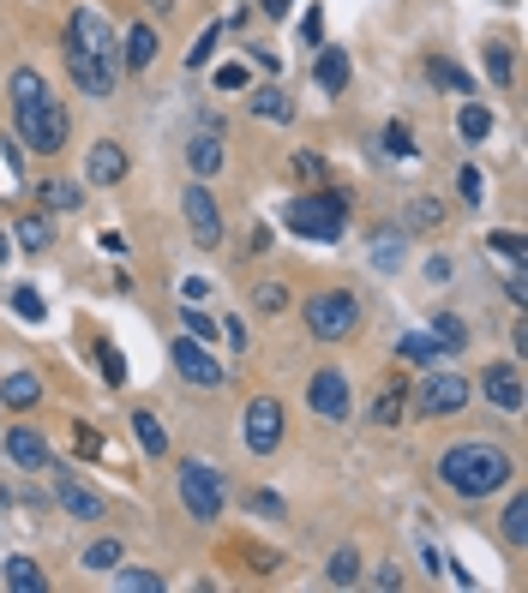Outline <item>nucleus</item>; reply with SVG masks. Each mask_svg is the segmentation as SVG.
I'll return each mask as SVG.
<instances>
[{
  "label": "nucleus",
  "mask_w": 528,
  "mask_h": 593,
  "mask_svg": "<svg viewBox=\"0 0 528 593\" xmlns=\"http://www.w3.org/2000/svg\"><path fill=\"white\" fill-rule=\"evenodd\" d=\"M457 198L468 204V211H480V204H487V174H480V168H463V174H457Z\"/></svg>",
  "instance_id": "42"
},
{
  "label": "nucleus",
  "mask_w": 528,
  "mask_h": 593,
  "mask_svg": "<svg viewBox=\"0 0 528 593\" xmlns=\"http://www.w3.org/2000/svg\"><path fill=\"white\" fill-rule=\"evenodd\" d=\"M174 498H181L186 522H199V528L223 522V510H229V480H223V468H216V462H199V456H186V462L174 468Z\"/></svg>",
  "instance_id": "5"
},
{
  "label": "nucleus",
  "mask_w": 528,
  "mask_h": 593,
  "mask_svg": "<svg viewBox=\"0 0 528 593\" xmlns=\"http://www.w3.org/2000/svg\"><path fill=\"white\" fill-rule=\"evenodd\" d=\"M510 348H517V360H522V348H528V324H522V318L510 324Z\"/></svg>",
  "instance_id": "56"
},
{
  "label": "nucleus",
  "mask_w": 528,
  "mask_h": 593,
  "mask_svg": "<svg viewBox=\"0 0 528 593\" xmlns=\"http://www.w3.org/2000/svg\"><path fill=\"white\" fill-rule=\"evenodd\" d=\"M61 49H79V54H91V61L121 67V37H114V24H109V12H102V7H72L67 12Z\"/></svg>",
  "instance_id": "7"
},
{
  "label": "nucleus",
  "mask_w": 528,
  "mask_h": 593,
  "mask_svg": "<svg viewBox=\"0 0 528 593\" xmlns=\"http://www.w3.org/2000/svg\"><path fill=\"white\" fill-rule=\"evenodd\" d=\"M378 144H385V156H415V132H408L403 121H390L385 132H378Z\"/></svg>",
  "instance_id": "45"
},
{
  "label": "nucleus",
  "mask_w": 528,
  "mask_h": 593,
  "mask_svg": "<svg viewBox=\"0 0 528 593\" xmlns=\"http://www.w3.org/2000/svg\"><path fill=\"white\" fill-rule=\"evenodd\" d=\"M186 174H193V181L223 174V139H216V121H204L193 139H186Z\"/></svg>",
  "instance_id": "21"
},
{
  "label": "nucleus",
  "mask_w": 528,
  "mask_h": 593,
  "mask_svg": "<svg viewBox=\"0 0 528 593\" xmlns=\"http://www.w3.org/2000/svg\"><path fill=\"white\" fill-rule=\"evenodd\" d=\"M408 575H403V563H378L373 575H361V587H373V593H396Z\"/></svg>",
  "instance_id": "47"
},
{
  "label": "nucleus",
  "mask_w": 528,
  "mask_h": 593,
  "mask_svg": "<svg viewBox=\"0 0 528 593\" xmlns=\"http://www.w3.org/2000/svg\"><path fill=\"white\" fill-rule=\"evenodd\" d=\"M487 79L498 84V91L517 84V49H510V37H487Z\"/></svg>",
  "instance_id": "34"
},
{
  "label": "nucleus",
  "mask_w": 528,
  "mask_h": 593,
  "mask_svg": "<svg viewBox=\"0 0 528 593\" xmlns=\"http://www.w3.org/2000/svg\"><path fill=\"white\" fill-rule=\"evenodd\" d=\"M72 443H79V456H102V438H97V432H91V426H84V420L72 426Z\"/></svg>",
  "instance_id": "52"
},
{
  "label": "nucleus",
  "mask_w": 528,
  "mask_h": 593,
  "mask_svg": "<svg viewBox=\"0 0 528 593\" xmlns=\"http://www.w3.org/2000/svg\"><path fill=\"white\" fill-rule=\"evenodd\" d=\"M427 336H433L438 360H450V354H463L468 342H475V330H468V318H463V313H438V318L427 324Z\"/></svg>",
  "instance_id": "26"
},
{
  "label": "nucleus",
  "mask_w": 528,
  "mask_h": 593,
  "mask_svg": "<svg viewBox=\"0 0 528 593\" xmlns=\"http://www.w3.org/2000/svg\"><path fill=\"white\" fill-rule=\"evenodd\" d=\"M121 558H126V545L114 540V533H102V540H91V545H84V558H79V563H84L91 575H109Z\"/></svg>",
  "instance_id": "36"
},
{
  "label": "nucleus",
  "mask_w": 528,
  "mask_h": 593,
  "mask_svg": "<svg viewBox=\"0 0 528 593\" xmlns=\"http://www.w3.org/2000/svg\"><path fill=\"white\" fill-rule=\"evenodd\" d=\"M348 79H355V61H348V49H336V42H318V61H313V84L325 96H343Z\"/></svg>",
  "instance_id": "22"
},
{
  "label": "nucleus",
  "mask_w": 528,
  "mask_h": 593,
  "mask_svg": "<svg viewBox=\"0 0 528 593\" xmlns=\"http://www.w3.org/2000/svg\"><path fill=\"white\" fill-rule=\"evenodd\" d=\"M0 582H7L12 593H49V575H42V563L24 558V552H12L7 563H0Z\"/></svg>",
  "instance_id": "28"
},
{
  "label": "nucleus",
  "mask_w": 528,
  "mask_h": 593,
  "mask_svg": "<svg viewBox=\"0 0 528 593\" xmlns=\"http://www.w3.org/2000/svg\"><path fill=\"white\" fill-rule=\"evenodd\" d=\"M204 300H211V282H181V306H204Z\"/></svg>",
  "instance_id": "53"
},
{
  "label": "nucleus",
  "mask_w": 528,
  "mask_h": 593,
  "mask_svg": "<svg viewBox=\"0 0 528 593\" xmlns=\"http://www.w3.org/2000/svg\"><path fill=\"white\" fill-rule=\"evenodd\" d=\"M301 42H306V49H318V42H325V12H318V7H306V19H301Z\"/></svg>",
  "instance_id": "48"
},
{
  "label": "nucleus",
  "mask_w": 528,
  "mask_h": 593,
  "mask_svg": "<svg viewBox=\"0 0 528 593\" xmlns=\"http://www.w3.org/2000/svg\"><path fill=\"white\" fill-rule=\"evenodd\" d=\"M403 228L408 234H445L450 228V204L433 198V192H415V198L403 204Z\"/></svg>",
  "instance_id": "23"
},
{
  "label": "nucleus",
  "mask_w": 528,
  "mask_h": 593,
  "mask_svg": "<svg viewBox=\"0 0 528 593\" xmlns=\"http://www.w3.org/2000/svg\"><path fill=\"white\" fill-rule=\"evenodd\" d=\"M271 241H276V234H271V228H264V222H258V228L246 234V252H271Z\"/></svg>",
  "instance_id": "55"
},
{
  "label": "nucleus",
  "mask_w": 528,
  "mask_h": 593,
  "mask_svg": "<svg viewBox=\"0 0 528 593\" xmlns=\"http://www.w3.org/2000/svg\"><path fill=\"white\" fill-rule=\"evenodd\" d=\"M109 582L121 587V593H163V587H169L163 570H151V563H126V558L109 570Z\"/></svg>",
  "instance_id": "30"
},
{
  "label": "nucleus",
  "mask_w": 528,
  "mask_h": 593,
  "mask_svg": "<svg viewBox=\"0 0 528 593\" xmlns=\"http://www.w3.org/2000/svg\"><path fill=\"white\" fill-rule=\"evenodd\" d=\"M468 402H475V378L450 372V366H427V372L408 384V408H415V420H457Z\"/></svg>",
  "instance_id": "6"
},
{
  "label": "nucleus",
  "mask_w": 528,
  "mask_h": 593,
  "mask_svg": "<svg viewBox=\"0 0 528 593\" xmlns=\"http://www.w3.org/2000/svg\"><path fill=\"white\" fill-rule=\"evenodd\" d=\"M306 408L325 426H343L348 413H355V384H348L343 366H313V372H306Z\"/></svg>",
  "instance_id": "9"
},
{
  "label": "nucleus",
  "mask_w": 528,
  "mask_h": 593,
  "mask_svg": "<svg viewBox=\"0 0 528 593\" xmlns=\"http://www.w3.org/2000/svg\"><path fill=\"white\" fill-rule=\"evenodd\" d=\"M480 396L498 408V413H522L528 408V384H522V360H493L480 372Z\"/></svg>",
  "instance_id": "14"
},
{
  "label": "nucleus",
  "mask_w": 528,
  "mask_h": 593,
  "mask_svg": "<svg viewBox=\"0 0 528 593\" xmlns=\"http://www.w3.org/2000/svg\"><path fill=\"white\" fill-rule=\"evenodd\" d=\"M450 276H457V264H450L445 252H433V258H427V282H433V288H445Z\"/></svg>",
  "instance_id": "51"
},
{
  "label": "nucleus",
  "mask_w": 528,
  "mask_h": 593,
  "mask_svg": "<svg viewBox=\"0 0 528 593\" xmlns=\"http://www.w3.org/2000/svg\"><path fill=\"white\" fill-rule=\"evenodd\" d=\"M12 313H19L24 324H42V318H49V306H42L37 288H12Z\"/></svg>",
  "instance_id": "46"
},
{
  "label": "nucleus",
  "mask_w": 528,
  "mask_h": 593,
  "mask_svg": "<svg viewBox=\"0 0 528 593\" xmlns=\"http://www.w3.org/2000/svg\"><path fill=\"white\" fill-rule=\"evenodd\" d=\"M408 384H415V372H385V390L373 396V408H366V426H378V432H390V426H403L408 413Z\"/></svg>",
  "instance_id": "18"
},
{
  "label": "nucleus",
  "mask_w": 528,
  "mask_h": 593,
  "mask_svg": "<svg viewBox=\"0 0 528 593\" xmlns=\"http://www.w3.org/2000/svg\"><path fill=\"white\" fill-rule=\"evenodd\" d=\"M12 252H19V246H12V241H7V228H0V264H7Z\"/></svg>",
  "instance_id": "57"
},
{
  "label": "nucleus",
  "mask_w": 528,
  "mask_h": 593,
  "mask_svg": "<svg viewBox=\"0 0 528 593\" xmlns=\"http://www.w3.org/2000/svg\"><path fill=\"white\" fill-rule=\"evenodd\" d=\"M246 515H264V522H288V503L276 492H246Z\"/></svg>",
  "instance_id": "43"
},
{
  "label": "nucleus",
  "mask_w": 528,
  "mask_h": 593,
  "mask_svg": "<svg viewBox=\"0 0 528 593\" xmlns=\"http://www.w3.org/2000/svg\"><path fill=\"white\" fill-rule=\"evenodd\" d=\"M505 492H510V498H505V515H498V540H505L510 558H522V552H528V492H522L517 480H510Z\"/></svg>",
  "instance_id": "20"
},
{
  "label": "nucleus",
  "mask_w": 528,
  "mask_h": 593,
  "mask_svg": "<svg viewBox=\"0 0 528 593\" xmlns=\"http://www.w3.org/2000/svg\"><path fill=\"white\" fill-rule=\"evenodd\" d=\"M181 216H186V234H193L199 252L223 246V211H216V198H211V186H204V181L181 186Z\"/></svg>",
  "instance_id": "12"
},
{
  "label": "nucleus",
  "mask_w": 528,
  "mask_h": 593,
  "mask_svg": "<svg viewBox=\"0 0 528 593\" xmlns=\"http://www.w3.org/2000/svg\"><path fill=\"white\" fill-rule=\"evenodd\" d=\"M156 54H163V31H156L151 19L126 24V37H121V72H132V79H144V72L156 67Z\"/></svg>",
  "instance_id": "16"
},
{
  "label": "nucleus",
  "mask_w": 528,
  "mask_h": 593,
  "mask_svg": "<svg viewBox=\"0 0 528 593\" xmlns=\"http://www.w3.org/2000/svg\"><path fill=\"white\" fill-rule=\"evenodd\" d=\"M258 12H264V19H288V12H295V0H258Z\"/></svg>",
  "instance_id": "54"
},
{
  "label": "nucleus",
  "mask_w": 528,
  "mask_h": 593,
  "mask_svg": "<svg viewBox=\"0 0 528 593\" xmlns=\"http://www.w3.org/2000/svg\"><path fill=\"white\" fill-rule=\"evenodd\" d=\"M361 324H366V306H361L355 288H318V294L301 300V330L313 336V342H325V348L355 342Z\"/></svg>",
  "instance_id": "4"
},
{
  "label": "nucleus",
  "mask_w": 528,
  "mask_h": 593,
  "mask_svg": "<svg viewBox=\"0 0 528 593\" xmlns=\"http://www.w3.org/2000/svg\"><path fill=\"white\" fill-rule=\"evenodd\" d=\"M396 360L420 366V372H427V366H438V348H433V336H427V330H408L403 342H396Z\"/></svg>",
  "instance_id": "37"
},
{
  "label": "nucleus",
  "mask_w": 528,
  "mask_h": 593,
  "mask_svg": "<svg viewBox=\"0 0 528 593\" xmlns=\"http://www.w3.org/2000/svg\"><path fill=\"white\" fill-rule=\"evenodd\" d=\"M169 360H174V378H181L186 390H223V384H229L223 360H216L204 342H193V336H174V342H169Z\"/></svg>",
  "instance_id": "11"
},
{
  "label": "nucleus",
  "mask_w": 528,
  "mask_h": 593,
  "mask_svg": "<svg viewBox=\"0 0 528 593\" xmlns=\"http://www.w3.org/2000/svg\"><path fill=\"white\" fill-rule=\"evenodd\" d=\"M366 258H373V270L396 276V270H403V258H408V234H403V228H378V234H373V252H366Z\"/></svg>",
  "instance_id": "29"
},
{
  "label": "nucleus",
  "mask_w": 528,
  "mask_h": 593,
  "mask_svg": "<svg viewBox=\"0 0 528 593\" xmlns=\"http://www.w3.org/2000/svg\"><path fill=\"white\" fill-rule=\"evenodd\" d=\"M151 12H174V0H151Z\"/></svg>",
  "instance_id": "58"
},
{
  "label": "nucleus",
  "mask_w": 528,
  "mask_h": 593,
  "mask_svg": "<svg viewBox=\"0 0 528 593\" xmlns=\"http://www.w3.org/2000/svg\"><path fill=\"white\" fill-rule=\"evenodd\" d=\"M12 234H19V252H31V258H42V252H54V216L49 211H24L19 222H12Z\"/></svg>",
  "instance_id": "25"
},
{
  "label": "nucleus",
  "mask_w": 528,
  "mask_h": 593,
  "mask_svg": "<svg viewBox=\"0 0 528 593\" xmlns=\"http://www.w3.org/2000/svg\"><path fill=\"white\" fill-rule=\"evenodd\" d=\"M132 438H139V450L151 456V462H163V456H169V426L156 420L151 408H132Z\"/></svg>",
  "instance_id": "31"
},
{
  "label": "nucleus",
  "mask_w": 528,
  "mask_h": 593,
  "mask_svg": "<svg viewBox=\"0 0 528 593\" xmlns=\"http://www.w3.org/2000/svg\"><path fill=\"white\" fill-rule=\"evenodd\" d=\"M283 438H288V413L276 396H253L241 413V443H246V456H276L283 450Z\"/></svg>",
  "instance_id": "10"
},
{
  "label": "nucleus",
  "mask_w": 528,
  "mask_h": 593,
  "mask_svg": "<svg viewBox=\"0 0 528 593\" xmlns=\"http://www.w3.org/2000/svg\"><path fill=\"white\" fill-rule=\"evenodd\" d=\"M132 174V156L121 139H97L91 156H84V186H121Z\"/></svg>",
  "instance_id": "17"
},
{
  "label": "nucleus",
  "mask_w": 528,
  "mask_h": 593,
  "mask_svg": "<svg viewBox=\"0 0 528 593\" xmlns=\"http://www.w3.org/2000/svg\"><path fill=\"white\" fill-rule=\"evenodd\" d=\"M348 216H355V192L336 186L331 174L318 181V192H301V198L283 204V228L301 234V241H313V246H336V241H343Z\"/></svg>",
  "instance_id": "3"
},
{
  "label": "nucleus",
  "mask_w": 528,
  "mask_h": 593,
  "mask_svg": "<svg viewBox=\"0 0 528 593\" xmlns=\"http://www.w3.org/2000/svg\"><path fill=\"white\" fill-rule=\"evenodd\" d=\"M487 246H493L498 258L510 264V270H522V264H528V241H522L517 228H498V234H487Z\"/></svg>",
  "instance_id": "39"
},
{
  "label": "nucleus",
  "mask_w": 528,
  "mask_h": 593,
  "mask_svg": "<svg viewBox=\"0 0 528 593\" xmlns=\"http://www.w3.org/2000/svg\"><path fill=\"white\" fill-rule=\"evenodd\" d=\"M0 450H7V462L19 468V473H49V462H54L49 432H42V426H24V420L0 432Z\"/></svg>",
  "instance_id": "13"
},
{
  "label": "nucleus",
  "mask_w": 528,
  "mask_h": 593,
  "mask_svg": "<svg viewBox=\"0 0 528 593\" xmlns=\"http://www.w3.org/2000/svg\"><path fill=\"white\" fill-rule=\"evenodd\" d=\"M433 473H438V485H445L450 498H463V503H487V498H498L510 480H517V456H510L505 443L463 438V443H450V450L438 456Z\"/></svg>",
  "instance_id": "2"
},
{
  "label": "nucleus",
  "mask_w": 528,
  "mask_h": 593,
  "mask_svg": "<svg viewBox=\"0 0 528 593\" xmlns=\"http://www.w3.org/2000/svg\"><path fill=\"white\" fill-rule=\"evenodd\" d=\"M37 204L49 216H72L84 204V186H72V181H37Z\"/></svg>",
  "instance_id": "32"
},
{
  "label": "nucleus",
  "mask_w": 528,
  "mask_h": 593,
  "mask_svg": "<svg viewBox=\"0 0 528 593\" xmlns=\"http://www.w3.org/2000/svg\"><path fill=\"white\" fill-rule=\"evenodd\" d=\"M361 552H355V545H336V552L325 558V582L331 587H361Z\"/></svg>",
  "instance_id": "35"
},
{
  "label": "nucleus",
  "mask_w": 528,
  "mask_h": 593,
  "mask_svg": "<svg viewBox=\"0 0 528 593\" xmlns=\"http://www.w3.org/2000/svg\"><path fill=\"white\" fill-rule=\"evenodd\" d=\"M246 114H253V121H271V126H295L301 121V102H295L288 84H258V91L246 96Z\"/></svg>",
  "instance_id": "19"
},
{
  "label": "nucleus",
  "mask_w": 528,
  "mask_h": 593,
  "mask_svg": "<svg viewBox=\"0 0 528 593\" xmlns=\"http://www.w3.org/2000/svg\"><path fill=\"white\" fill-rule=\"evenodd\" d=\"M216 42H223V24H211V31H204V37L193 42V49H186V72H204V67H211Z\"/></svg>",
  "instance_id": "44"
},
{
  "label": "nucleus",
  "mask_w": 528,
  "mask_h": 593,
  "mask_svg": "<svg viewBox=\"0 0 528 593\" xmlns=\"http://www.w3.org/2000/svg\"><path fill=\"white\" fill-rule=\"evenodd\" d=\"M493 109H487V102H475V96H468L463 102V109H457V139L468 144V151H480V144H487L493 139Z\"/></svg>",
  "instance_id": "27"
},
{
  "label": "nucleus",
  "mask_w": 528,
  "mask_h": 593,
  "mask_svg": "<svg viewBox=\"0 0 528 593\" xmlns=\"http://www.w3.org/2000/svg\"><path fill=\"white\" fill-rule=\"evenodd\" d=\"M427 84H438V91H463V96H475V79H468V72L450 61V54H427Z\"/></svg>",
  "instance_id": "33"
},
{
  "label": "nucleus",
  "mask_w": 528,
  "mask_h": 593,
  "mask_svg": "<svg viewBox=\"0 0 528 593\" xmlns=\"http://www.w3.org/2000/svg\"><path fill=\"white\" fill-rule=\"evenodd\" d=\"M288 300H295V294H288L283 276H264L258 288H253V306H258V313H288Z\"/></svg>",
  "instance_id": "38"
},
{
  "label": "nucleus",
  "mask_w": 528,
  "mask_h": 593,
  "mask_svg": "<svg viewBox=\"0 0 528 593\" xmlns=\"http://www.w3.org/2000/svg\"><path fill=\"white\" fill-rule=\"evenodd\" d=\"M7 96H12V132L24 139V151L61 156L67 139H72V114H67V102L49 91V79H42L37 67H12Z\"/></svg>",
  "instance_id": "1"
},
{
  "label": "nucleus",
  "mask_w": 528,
  "mask_h": 593,
  "mask_svg": "<svg viewBox=\"0 0 528 593\" xmlns=\"http://www.w3.org/2000/svg\"><path fill=\"white\" fill-rule=\"evenodd\" d=\"M42 402V378L31 372V366H12L7 378H0V408L7 413H31Z\"/></svg>",
  "instance_id": "24"
},
{
  "label": "nucleus",
  "mask_w": 528,
  "mask_h": 593,
  "mask_svg": "<svg viewBox=\"0 0 528 593\" xmlns=\"http://www.w3.org/2000/svg\"><path fill=\"white\" fill-rule=\"evenodd\" d=\"M288 174H301V181H325V162H318L313 151H301L295 162H288Z\"/></svg>",
  "instance_id": "50"
},
{
  "label": "nucleus",
  "mask_w": 528,
  "mask_h": 593,
  "mask_svg": "<svg viewBox=\"0 0 528 593\" xmlns=\"http://www.w3.org/2000/svg\"><path fill=\"white\" fill-rule=\"evenodd\" d=\"M211 84H216V91H253V79H246V67H223Z\"/></svg>",
  "instance_id": "49"
},
{
  "label": "nucleus",
  "mask_w": 528,
  "mask_h": 593,
  "mask_svg": "<svg viewBox=\"0 0 528 593\" xmlns=\"http://www.w3.org/2000/svg\"><path fill=\"white\" fill-rule=\"evenodd\" d=\"M54 473H49V492H54V510L67 515V522H84V528H102L109 522V503H102V492L84 473H72V468H61V462H49Z\"/></svg>",
  "instance_id": "8"
},
{
  "label": "nucleus",
  "mask_w": 528,
  "mask_h": 593,
  "mask_svg": "<svg viewBox=\"0 0 528 593\" xmlns=\"http://www.w3.org/2000/svg\"><path fill=\"white\" fill-rule=\"evenodd\" d=\"M97 366H102V384H109V390H126V360H121V348H114V342L97 348Z\"/></svg>",
  "instance_id": "41"
},
{
  "label": "nucleus",
  "mask_w": 528,
  "mask_h": 593,
  "mask_svg": "<svg viewBox=\"0 0 528 593\" xmlns=\"http://www.w3.org/2000/svg\"><path fill=\"white\" fill-rule=\"evenodd\" d=\"M61 67L91 102H109L114 91H121V67H109V61H91V54H79V49H61Z\"/></svg>",
  "instance_id": "15"
},
{
  "label": "nucleus",
  "mask_w": 528,
  "mask_h": 593,
  "mask_svg": "<svg viewBox=\"0 0 528 593\" xmlns=\"http://www.w3.org/2000/svg\"><path fill=\"white\" fill-rule=\"evenodd\" d=\"M181 330L193 336V342H216V336H223V324H216V318H204L199 306H181Z\"/></svg>",
  "instance_id": "40"
}]
</instances>
